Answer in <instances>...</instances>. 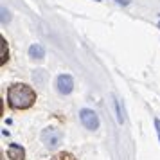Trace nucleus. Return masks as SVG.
<instances>
[{"instance_id": "1", "label": "nucleus", "mask_w": 160, "mask_h": 160, "mask_svg": "<svg viewBox=\"0 0 160 160\" xmlns=\"http://www.w3.org/2000/svg\"><path fill=\"white\" fill-rule=\"evenodd\" d=\"M8 101L9 106L15 110H27L31 108L34 101H36V92L27 85L16 83L13 87H9L8 90Z\"/></svg>"}, {"instance_id": "2", "label": "nucleus", "mask_w": 160, "mask_h": 160, "mask_svg": "<svg viewBox=\"0 0 160 160\" xmlns=\"http://www.w3.org/2000/svg\"><path fill=\"white\" fill-rule=\"evenodd\" d=\"M79 119H81V122H83V126H85L87 130L95 131L99 128V117H97V113H95L94 110H88V108L81 110Z\"/></svg>"}, {"instance_id": "3", "label": "nucleus", "mask_w": 160, "mask_h": 160, "mask_svg": "<svg viewBox=\"0 0 160 160\" xmlns=\"http://www.w3.org/2000/svg\"><path fill=\"white\" fill-rule=\"evenodd\" d=\"M42 140H43V144L47 146V148L54 149V148H58V146L61 144V133H59L56 128H45V130L42 131Z\"/></svg>"}, {"instance_id": "4", "label": "nucleus", "mask_w": 160, "mask_h": 160, "mask_svg": "<svg viewBox=\"0 0 160 160\" xmlns=\"http://www.w3.org/2000/svg\"><path fill=\"white\" fill-rule=\"evenodd\" d=\"M56 87H58L59 94L68 95L74 90V79H72V76H68V74H61V76H58V79H56Z\"/></svg>"}, {"instance_id": "5", "label": "nucleus", "mask_w": 160, "mask_h": 160, "mask_svg": "<svg viewBox=\"0 0 160 160\" xmlns=\"http://www.w3.org/2000/svg\"><path fill=\"white\" fill-rule=\"evenodd\" d=\"M8 155H9V158L11 160H23L25 158V151H23V148L22 146H18V144H11L8 148Z\"/></svg>"}, {"instance_id": "6", "label": "nucleus", "mask_w": 160, "mask_h": 160, "mask_svg": "<svg viewBox=\"0 0 160 160\" xmlns=\"http://www.w3.org/2000/svg\"><path fill=\"white\" fill-rule=\"evenodd\" d=\"M29 56L32 59H43L45 58V49L40 43H32L29 47Z\"/></svg>"}, {"instance_id": "7", "label": "nucleus", "mask_w": 160, "mask_h": 160, "mask_svg": "<svg viewBox=\"0 0 160 160\" xmlns=\"http://www.w3.org/2000/svg\"><path fill=\"white\" fill-rule=\"evenodd\" d=\"M8 61V43H6V40L2 38V65Z\"/></svg>"}, {"instance_id": "8", "label": "nucleus", "mask_w": 160, "mask_h": 160, "mask_svg": "<svg viewBox=\"0 0 160 160\" xmlns=\"http://www.w3.org/2000/svg\"><path fill=\"white\" fill-rule=\"evenodd\" d=\"M32 78H34V81H36V83H43V70H36Z\"/></svg>"}, {"instance_id": "9", "label": "nucleus", "mask_w": 160, "mask_h": 160, "mask_svg": "<svg viewBox=\"0 0 160 160\" xmlns=\"http://www.w3.org/2000/svg\"><path fill=\"white\" fill-rule=\"evenodd\" d=\"M115 110H117V119H119V122H122V112H121V104H119V101H115Z\"/></svg>"}, {"instance_id": "10", "label": "nucleus", "mask_w": 160, "mask_h": 160, "mask_svg": "<svg viewBox=\"0 0 160 160\" xmlns=\"http://www.w3.org/2000/svg\"><path fill=\"white\" fill-rule=\"evenodd\" d=\"M2 23H6V22H9V11H6V9H2Z\"/></svg>"}, {"instance_id": "11", "label": "nucleus", "mask_w": 160, "mask_h": 160, "mask_svg": "<svg viewBox=\"0 0 160 160\" xmlns=\"http://www.w3.org/2000/svg\"><path fill=\"white\" fill-rule=\"evenodd\" d=\"M59 158H61V160H74V158H72V155H65V153H63Z\"/></svg>"}, {"instance_id": "12", "label": "nucleus", "mask_w": 160, "mask_h": 160, "mask_svg": "<svg viewBox=\"0 0 160 160\" xmlns=\"http://www.w3.org/2000/svg\"><path fill=\"white\" fill-rule=\"evenodd\" d=\"M155 126H157V130H158V133H160V121H158V119L155 121Z\"/></svg>"}, {"instance_id": "13", "label": "nucleus", "mask_w": 160, "mask_h": 160, "mask_svg": "<svg viewBox=\"0 0 160 160\" xmlns=\"http://www.w3.org/2000/svg\"><path fill=\"white\" fill-rule=\"evenodd\" d=\"M158 135H160V133H158Z\"/></svg>"}]
</instances>
